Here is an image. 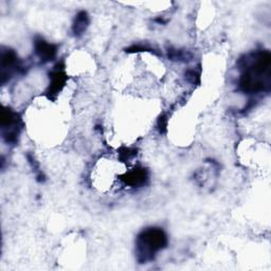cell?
I'll return each instance as SVG.
<instances>
[{"mask_svg":"<svg viewBox=\"0 0 271 271\" xmlns=\"http://www.w3.org/2000/svg\"><path fill=\"white\" fill-rule=\"evenodd\" d=\"M166 244L168 238L164 230L160 228L146 229L138 236V256L142 262L152 260L158 251L166 246Z\"/></svg>","mask_w":271,"mask_h":271,"instance_id":"6da1fadb","label":"cell"},{"mask_svg":"<svg viewBox=\"0 0 271 271\" xmlns=\"http://www.w3.org/2000/svg\"><path fill=\"white\" fill-rule=\"evenodd\" d=\"M146 179V173L144 170H134L125 177L126 184L130 186H140Z\"/></svg>","mask_w":271,"mask_h":271,"instance_id":"5b68a950","label":"cell"},{"mask_svg":"<svg viewBox=\"0 0 271 271\" xmlns=\"http://www.w3.org/2000/svg\"><path fill=\"white\" fill-rule=\"evenodd\" d=\"M35 52L42 62H49L56 56V48L54 44L40 38L35 42Z\"/></svg>","mask_w":271,"mask_h":271,"instance_id":"7a4b0ae2","label":"cell"},{"mask_svg":"<svg viewBox=\"0 0 271 271\" xmlns=\"http://www.w3.org/2000/svg\"><path fill=\"white\" fill-rule=\"evenodd\" d=\"M89 24V17L87 15L86 12L82 11L80 12L74 20V33L76 35H82Z\"/></svg>","mask_w":271,"mask_h":271,"instance_id":"277c9868","label":"cell"},{"mask_svg":"<svg viewBox=\"0 0 271 271\" xmlns=\"http://www.w3.org/2000/svg\"><path fill=\"white\" fill-rule=\"evenodd\" d=\"M66 83V76L62 71L56 70L54 71L51 76V83H50V88H49V96H56L58 94L62 88L64 87Z\"/></svg>","mask_w":271,"mask_h":271,"instance_id":"3957f363","label":"cell"}]
</instances>
